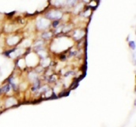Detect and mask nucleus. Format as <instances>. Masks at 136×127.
Returning a JSON list of instances; mask_svg holds the SVG:
<instances>
[{
	"mask_svg": "<svg viewBox=\"0 0 136 127\" xmlns=\"http://www.w3.org/2000/svg\"><path fill=\"white\" fill-rule=\"evenodd\" d=\"M58 25H59V21H58V20L54 21V22H53V26H54V27H56Z\"/></svg>",
	"mask_w": 136,
	"mask_h": 127,
	"instance_id": "obj_6",
	"label": "nucleus"
},
{
	"mask_svg": "<svg viewBox=\"0 0 136 127\" xmlns=\"http://www.w3.org/2000/svg\"><path fill=\"white\" fill-rule=\"evenodd\" d=\"M78 0H66V3L68 6H74Z\"/></svg>",
	"mask_w": 136,
	"mask_h": 127,
	"instance_id": "obj_3",
	"label": "nucleus"
},
{
	"mask_svg": "<svg viewBox=\"0 0 136 127\" xmlns=\"http://www.w3.org/2000/svg\"><path fill=\"white\" fill-rule=\"evenodd\" d=\"M129 45H130L131 47L132 46V49H133L135 48V42H134V41H131L130 43H129Z\"/></svg>",
	"mask_w": 136,
	"mask_h": 127,
	"instance_id": "obj_5",
	"label": "nucleus"
},
{
	"mask_svg": "<svg viewBox=\"0 0 136 127\" xmlns=\"http://www.w3.org/2000/svg\"><path fill=\"white\" fill-rule=\"evenodd\" d=\"M51 36V34H49V33H44V34H42V37H43V38H44V39H48V38H50Z\"/></svg>",
	"mask_w": 136,
	"mask_h": 127,
	"instance_id": "obj_4",
	"label": "nucleus"
},
{
	"mask_svg": "<svg viewBox=\"0 0 136 127\" xmlns=\"http://www.w3.org/2000/svg\"><path fill=\"white\" fill-rule=\"evenodd\" d=\"M10 90V84H6V85H4L2 88H1V91L3 92V93H8L9 91Z\"/></svg>",
	"mask_w": 136,
	"mask_h": 127,
	"instance_id": "obj_2",
	"label": "nucleus"
},
{
	"mask_svg": "<svg viewBox=\"0 0 136 127\" xmlns=\"http://www.w3.org/2000/svg\"><path fill=\"white\" fill-rule=\"evenodd\" d=\"M62 15H63L62 12H60L59 11H57V10L50 11L49 12L47 13L46 15L47 18L52 20H59V18H62Z\"/></svg>",
	"mask_w": 136,
	"mask_h": 127,
	"instance_id": "obj_1",
	"label": "nucleus"
}]
</instances>
